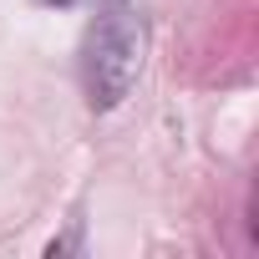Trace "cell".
<instances>
[{
	"instance_id": "2",
	"label": "cell",
	"mask_w": 259,
	"mask_h": 259,
	"mask_svg": "<svg viewBox=\"0 0 259 259\" xmlns=\"http://www.w3.org/2000/svg\"><path fill=\"white\" fill-rule=\"evenodd\" d=\"M36 6H76V0H36Z\"/></svg>"
},
{
	"instance_id": "1",
	"label": "cell",
	"mask_w": 259,
	"mask_h": 259,
	"mask_svg": "<svg viewBox=\"0 0 259 259\" xmlns=\"http://www.w3.org/2000/svg\"><path fill=\"white\" fill-rule=\"evenodd\" d=\"M76 71H81V92H87L92 112H112L127 102V92L143 71V21L127 0H107L92 16Z\"/></svg>"
}]
</instances>
